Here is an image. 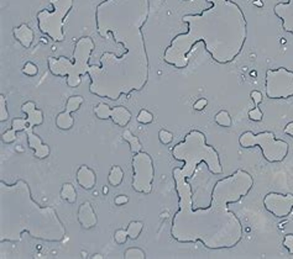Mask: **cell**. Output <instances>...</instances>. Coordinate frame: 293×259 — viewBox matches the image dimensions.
I'll return each instance as SVG.
<instances>
[{"label":"cell","mask_w":293,"mask_h":259,"mask_svg":"<svg viewBox=\"0 0 293 259\" xmlns=\"http://www.w3.org/2000/svg\"><path fill=\"white\" fill-rule=\"evenodd\" d=\"M150 0H103L95 8V29L102 39L121 44L123 55L104 52L99 65L88 69L89 93L116 101L141 91L149 83L150 61L142 27L149 20Z\"/></svg>","instance_id":"cell-1"},{"label":"cell","mask_w":293,"mask_h":259,"mask_svg":"<svg viewBox=\"0 0 293 259\" xmlns=\"http://www.w3.org/2000/svg\"><path fill=\"white\" fill-rule=\"evenodd\" d=\"M178 209L172 217L171 237L178 243L201 242L208 249H229L238 246L244 237L240 218L229 209L250 194L254 178L249 172L236 169L214 184L208 207L193 206V189L181 168H173Z\"/></svg>","instance_id":"cell-2"},{"label":"cell","mask_w":293,"mask_h":259,"mask_svg":"<svg viewBox=\"0 0 293 259\" xmlns=\"http://www.w3.org/2000/svg\"><path fill=\"white\" fill-rule=\"evenodd\" d=\"M210 6L201 14H187L182 21L188 29L171 40L163 52V61L176 69L188 65L192 49L204 43L212 60L229 65L240 56L248 40V20L234 0H207Z\"/></svg>","instance_id":"cell-3"},{"label":"cell","mask_w":293,"mask_h":259,"mask_svg":"<svg viewBox=\"0 0 293 259\" xmlns=\"http://www.w3.org/2000/svg\"><path fill=\"white\" fill-rule=\"evenodd\" d=\"M24 233L50 243L66 238L67 231L57 211L34 200L26 180H0V242H19Z\"/></svg>","instance_id":"cell-4"},{"label":"cell","mask_w":293,"mask_h":259,"mask_svg":"<svg viewBox=\"0 0 293 259\" xmlns=\"http://www.w3.org/2000/svg\"><path fill=\"white\" fill-rule=\"evenodd\" d=\"M171 153L175 161L184 163L181 172L188 180L193 178L202 162L207 164L208 171L214 175H220L224 172L219 152L213 146L208 145L207 136L199 130L189 131L181 142L173 146Z\"/></svg>","instance_id":"cell-5"},{"label":"cell","mask_w":293,"mask_h":259,"mask_svg":"<svg viewBox=\"0 0 293 259\" xmlns=\"http://www.w3.org/2000/svg\"><path fill=\"white\" fill-rule=\"evenodd\" d=\"M95 48L92 37L82 36L74 43L73 58L68 60L65 56L48 57L47 65L51 74L55 77L66 78V84L69 88H78L82 83V77L88 74L90 67L89 61Z\"/></svg>","instance_id":"cell-6"},{"label":"cell","mask_w":293,"mask_h":259,"mask_svg":"<svg viewBox=\"0 0 293 259\" xmlns=\"http://www.w3.org/2000/svg\"><path fill=\"white\" fill-rule=\"evenodd\" d=\"M52 10L42 9L37 13V27L40 32L53 42L65 41L66 19L73 9L74 0H50Z\"/></svg>","instance_id":"cell-7"},{"label":"cell","mask_w":293,"mask_h":259,"mask_svg":"<svg viewBox=\"0 0 293 259\" xmlns=\"http://www.w3.org/2000/svg\"><path fill=\"white\" fill-rule=\"evenodd\" d=\"M239 145L243 148L260 147L262 157L269 163H281L286 159L290 151V145L286 141L276 138L271 131H264L254 133L252 131H245L239 137Z\"/></svg>","instance_id":"cell-8"},{"label":"cell","mask_w":293,"mask_h":259,"mask_svg":"<svg viewBox=\"0 0 293 259\" xmlns=\"http://www.w3.org/2000/svg\"><path fill=\"white\" fill-rule=\"evenodd\" d=\"M131 168H133L131 188L134 192L144 195L151 194L155 179V164L151 155L144 151L133 154Z\"/></svg>","instance_id":"cell-9"},{"label":"cell","mask_w":293,"mask_h":259,"mask_svg":"<svg viewBox=\"0 0 293 259\" xmlns=\"http://www.w3.org/2000/svg\"><path fill=\"white\" fill-rule=\"evenodd\" d=\"M265 95L271 100L293 98V72L285 67L267 69L265 75Z\"/></svg>","instance_id":"cell-10"},{"label":"cell","mask_w":293,"mask_h":259,"mask_svg":"<svg viewBox=\"0 0 293 259\" xmlns=\"http://www.w3.org/2000/svg\"><path fill=\"white\" fill-rule=\"evenodd\" d=\"M264 206L276 217H288L293 211V194L269 193L264 197Z\"/></svg>","instance_id":"cell-11"},{"label":"cell","mask_w":293,"mask_h":259,"mask_svg":"<svg viewBox=\"0 0 293 259\" xmlns=\"http://www.w3.org/2000/svg\"><path fill=\"white\" fill-rule=\"evenodd\" d=\"M94 114L99 120H112L116 126L125 129L133 119V114L125 107L110 108L108 104L99 103L94 107Z\"/></svg>","instance_id":"cell-12"},{"label":"cell","mask_w":293,"mask_h":259,"mask_svg":"<svg viewBox=\"0 0 293 259\" xmlns=\"http://www.w3.org/2000/svg\"><path fill=\"white\" fill-rule=\"evenodd\" d=\"M83 96L82 95H72L67 99L65 110L56 116L55 124L57 129L62 131H69L74 126V119L72 117V112L78 111L83 105Z\"/></svg>","instance_id":"cell-13"},{"label":"cell","mask_w":293,"mask_h":259,"mask_svg":"<svg viewBox=\"0 0 293 259\" xmlns=\"http://www.w3.org/2000/svg\"><path fill=\"white\" fill-rule=\"evenodd\" d=\"M77 220L83 230H92L98 225V216L92 202L84 201L77 210Z\"/></svg>","instance_id":"cell-14"},{"label":"cell","mask_w":293,"mask_h":259,"mask_svg":"<svg viewBox=\"0 0 293 259\" xmlns=\"http://www.w3.org/2000/svg\"><path fill=\"white\" fill-rule=\"evenodd\" d=\"M25 132H26L27 146H29L30 150L34 152L35 158L37 159L47 158L51 153L50 146L46 145V143L42 141V138L34 132V129H32V127H27V129L25 130Z\"/></svg>","instance_id":"cell-15"},{"label":"cell","mask_w":293,"mask_h":259,"mask_svg":"<svg viewBox=\"0 0 293 259\" xmlns=\"http://www.w3.org/2000/svg\"><path fill=\"white\" fill-rule=\"evenodd\" d=\"M273 14L282 21V29L293 36V0L276 4L273 6Z\"/></svg>","instance_id":"cell-16"},{"label":"cell","mask_w":293,"mask_h":259,"mask_svg":"<svg viewBox=\"0 0 293 259\" xmlns=\"http://www.w3.org/2000/svg\"><path fill=\"white\" fill-rule=\"evenodd\" d=\"M76 180L83 190H92L97 185V174L92 168L83 164L77 169Z\"/></svg>","instance_id":"cell-17"},{"label":"cell","mask_w":293,"mask_h":259,"mask_svg":"<svg viewBox=\"0 0 293 259\" xmlns=\"http://www.w3.org/2000/svg\"><path fill=\"white\" fill-rule=\"evenodd\" d=\"M21 111L26 115V120L29 122V127L35 129L36 126H41L45 121V114L42 110L37 109L34 101H26L21 105Z\"/></svg>","instance_id":"cell-18"},{"label":"cell","mask_w":293,"mask_h":259,"mask_svg":"<svg viewBox=\"0 0 293 259\" xmlns=\"http://www.w3.org/2000/svg\"><path fill=\"white\" fill-rule=\"evenodd\" d=\"M13 36L24 48H30L34 43L35 34L34 30L26 23H21L13 29Z\"/></svg>","instance_id":"cell-19"},{"label":"cell","mask_w":293,"mask_h":259,"mask_svg":"<svg viewBox=\"0 0 293 259\" xmlns=\"http://www.w3.org/2000/svg\"><path fill=\"white\" fill-rule=\"evenodd\" d=\"M123 140L125 141V142L129 143V146H130V151L133 154H136V153L141 152L142 148H144V146H142L141 141H140V138L137 137V136L134 135L133 132H131L130 130H124L123 131Z\"/></svg>","instance_id":"cell-20"},{"label":"cell","mask_w":293,"mask_h":259,"mask_svg":"<svg viewBox=\"0 0 293 259\" xmlns=\"http://www.w3.org/2000/svg\"><path fill=\"white\" fill-rule=\"evenodd\" d=\"M124 181V171L120 166H113L108 174V183L114 188H118L123 184Z\"/></svg>","instance_id":"cell-21"},{"label":"cell","mask_w":293,"mask_h":259,"mask_svg":"<svg viewBox=\"0 0 293 259\" xmlns=\"http://www.w3.org/2000/svg\"><path fill=\"white\" fill-rule=\"evenodd\" d=\"M60 195L61 197H62V200L67 201L68 204H74V202L77 201L76 188H74L73 184H71V183H65V184L62 185Z\"/></svg>","instance_id":"cell-22"},{"label":"cell","mask_w":293,"mask_h":259,"mask_svg":"<svg viewBox=\"0 0 293 259\" xmlns=\"http://www.w3.org/2000/svg\"><path fill=\"white\" fill-rule=\"evenodd\" d=\"M142 230H144V222H141V221H131L126 227L129 238L133 239V241H136L141 236Z\"/></svg>","instance_id":"cell-23"},{"label":"cell","mask_w":293,"mask_h":259,"mask_svg":"<svg viewBox=\"0 0 293 259\" xmlns=\"http://www.w3.org/2000/svg\"><path fill=\"white\" fill-rule=\"evenodd\" d=\"M214 121L218 126L224 127V129L233 126V119H231L230 114L226 110H220L214 116Z\"/></svg>","instance_id":"cell-24"},{"label":"cell","mask_w":293,"mask_h":259,"mask_svg":"<svg viewBox=\"0 0 293 259\" xmlns=\"http://www.w3.org/2000/svg\"><path fill=\"white\" fill-rule=\"evenodd\" d=\"M9 119L8 100L4 94H0V122H5Z\"/></svg>","instance_id":"cell-25"},{"label":"cell","mask_w":293,"mask_h":259,"mask_svg":"<svg viewBox=\"0 0 293 259\" xmlns=\"http://www.w3.org/2000/svg\"><path fill=\"white\" fill-rule=\"evenodd\" d=\"M124 258L125 259H145L146 258V254L142 251L141 248H129L126 249L125 253H124Z\"/></svg>","instance_id":"cell-26"},{"label":"cell","mask_w":293,"mask_h":259,"mask_svg":"<svg viewBox=\"0 0 293 259\" xmlns=\"http://www.w3.org/2000/svg\"><path fill=\"white\" fill-rule=\"evenodd\" d=\"M27 127H29V122H27L26 117H25V119L15 117V119H13V121H11V129L15 130L16 132H23Z\"/></svg>","instance_id":"cell-27"},{"label":"cell","mask_w":293,"mask_h":259,"mask_svg":"<svg viewBox=\"0 0 293 259\" xmlns=\"http://www.w3.org/2000/svg\"><path fill=\"white\" fill-rule=\"evenodd\" d=\"M136 120H137V122H140V124L149 125L154 121V114H152V112H150L149 110L141 109L139 111V114H137Z\"/></svg>","instance_id":"cell-28"},{"label":"cell","mask_w":293,"mask_h":259,"mask_svg":"<svg viewBox=\"0 0 293 259\" xmlns=\"http://www.w3.org/2000/svg\"><path fill=\"white\" fill-rule=\"evenodd\" d=\"M158 140H160V142L162 143V145H170L173 141V133L171 132V131H168V130H160V131H158Z\"/></svg>","instance_id":"cell-29"},{"label":"cell","mask_w":293,"mask_h":259,"mask_svg":"<svg viewBox=\"0 0 293 259\" xmlns=\"http://www.w3.org/2000/svg\"><path fill=\"white\" fill-rule=\"evenodd\" d=\"M128 238V232H126V230H124V228H119V230H116L115 232H114V241H115V243L124 244L126 243Z\"/></svg>","instance_id":"cell-30"},{"label":"cell","mask_w":293,"mask_h":259,"mask_svg":"<svg viewBox=\"0 0 293 259\" xmlns=\"http://www.w3.org/2000/svg\"><path fill=\"white\" fill-rule=\"evenodd\" d=\"M16 131L15 130L10 129V130H6L5 132H3V135H1V141H3L4 143H6V145H11V143H14L16 141Z\"/></svg>","instance_id":"cell-31"},{"label":"cell","mask_w":293,"mask_h":259,"mask_svg":"<svg viewBox=\"0 0 293 259\" xmlns=\"http://www.w3.org/2000/svg\"><path fill=\"white\" fill-rule=\"evenodd\" d=\"M23 73L25 75H27V77H35L39 73V68H37V65L35 63L26 62L24 65V67H23Z\"/></svg>","instance_id":"cell-32"},{"label":"cell","mask_w":293,"mask_h":259,"mask_svg":"<svg viewBox=\"0 0 293 259\" xmlns=\"http://www.w3.org/2000/svg\"><path fill=\"white\" fill-rule=\"evenodd\" d=\"M249 119L251 120V121H261V120L264 119V112H262V110L260 109L259 107H255L254 109H251L249 111Z\"/></svg>","instance_id":"cell-33"},{"label":"cell","mask_w":293,"mask_h":259,"mask_svg":"<svg viewBox=\"0 0 293 259\" xmlns=\"http://www.w3.org/2000/svg\"><path fill=\"white\" fill-rule=\"evenodd\" d=\"M283 247L290 252V254H293V233H288L283 238Z\"/></svg>","instance_id":"cell-34"},{"label":"cell","mask_w":293,"mask_h":259,"mask_svg":"<svg viewBox=\"0 0 293 259\" xmlns=\"http://www.w3.org/2000/svg\"><path fill=\"white\" fill-rule=\"evenodd\" d=\"M208 105V100L205 98H201L193 104V109L197 110V111H202V110H204V108Z\"/></svg>","instance_id":"cell-35"},{"label":"cell","mask_w":293,"mask_h":259,"mask_svg":"<svg viewBox=\"0 0 293 259\" xmlns=\"http://www.w3.org/2000/svg\"><path fill=\"white\" fill-rule=\"evenodd\" d=\"M250 96H251L252 101H254L255 107H259V104H261L262 99H264V96H262V93L259 90H252L251 94H250Z\"/></svg>","instance_id":"cell-36"},{"label":"cell","mask_w":293,"mask_h":259,"mask_svg":"<svg viewBox=\"0 0 293 259\" xmlns=\"http://www.w3.org/2000/svg\"><path fill=\"white\" fill-rule=\"evenodd\" d=\"M114 202H115L116 206H124V205H126L129 202V196H126V195H118L115 197V200H114Z\"/></svg>","instance_id":"cell-37"},{"label":"cell","mask_w":293,"mask_h":259,"mask_svg":"<svg viewBox=\"0 0 293 259\" xmlns=\"http://www.w3.org/2000/svg\"><path fill=\"white\" fill-rule=\"evenodd\" d=\"M283 132L286 133V135L291 136V137H293V121L288 122L287 125H286L285 130H283Z\"/></svg>","instance_id":"cell-38"},{"label":"cell","mask_w":293,"mask_h":259,"mask_svg":"<svg viewBox=\"0 0 293 259\" xmlns=\"http://www.w3.org/2000/svg\"><path fill=\"white\" fill-rule=\"evenodd\" d=\"M90 258H92V259H103V258H104V257H103L102 254H99V253H95V254H93V256L90 257Z\"/></svg>","instance_id":"cell-39"},{"label":"cell","mask_w":293,"mask_h":259,"mask_svg":"<svg viewBox=\"0 0 293 259\" xmlns=\"http://www.w3.org/2000/svg\"><path fill=\"white\" fill-rule=\"evenodd\" d=\"M103 193H104V194H107V193H108V187L103 188Z\"/></svg>","instance_id":"cell-40"},{"label":"cell","mask_w":293,"mask_h":259,"mask_svg":"<svg viewBox=\"0 0 293 259\" xmlns=\"http://www.w3.org/2000/svg\"><path fill=\"white\" fill-rule=\"evenodd\" d=\"M182 1H189V0H182Z\"/></svg>","instance_id":"cell-41"}]
</instances>
